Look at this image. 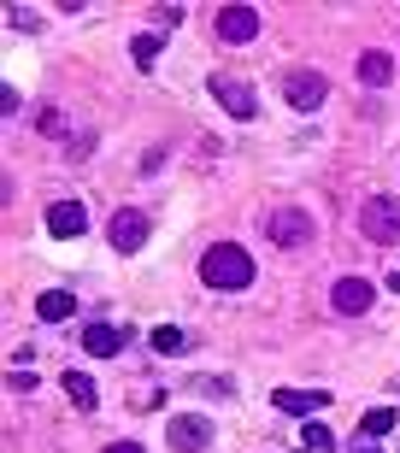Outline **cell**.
Listing matches in <instances>:
<instances>
[{"label": "cell", "instance_id": "12", "mask_svg": "<svg viewBox=\"0 0 400 453\" xmlns=\"http://www.w3.org/2000/svg\"><path fill=\"white\" fill-rule=\"evenodd\" d=\"M48 230L53 235H83L88 230V212L77 201H59V206H48Z\"/></svg>", "mask_w": 400, "mask_h": 453}, {"label": "cell", "instance_id": "19", "mask_svg": "<svg viewBox=\"0 0 400 453\" xmlns=\"http://www.w3.org/2000/svg\"><path fill=\"white\" fill-rule=\"evenodd\" d=\"M35 130H42V135H65V130H71V118L59 112V106H42V112H35Z\"/></svg>", "mask_w": 400, "mask_h": 453}, {"label": "cell", "instance_id": "16", "mask_svg": "<svg viewBox=\"0 0 400 453\" xmlns=\"http://www.w3.org/2000/svg\"><path fill=\"white\" fill-rule=\"evenodd\" d=\"M130 53H135V65H142V71H153V59L165 53V42H159V30H153V35H135Z\"/></svg>", "mask_w": 400, "mask_h": 453}, {"label": "cell", "instance_id": "4", "mask_svg": "<svg viewBox=\"0 0 400 453\" xmlns=\"http://www.w3.org/2000/svg\"><path fill=\"white\" fill-rule=\"evenodd\" d=\"M324 95H330L324 71H288V77H283V101H288V112H318V106H324Z\"/></svg>", "mask_w": 400, "mask_h": 453}, {"label": "cell", "instance_id": "11", "mask_svg": "<svg viewBox=\"0 0 400 453\" xmlns=\"http://www.w3.org/2000/svg\"><path fill=\"white\" fill-rule=\"evenodd\" d=\"M118 348H124V330L118 324H88L83 330V353H95V359H112Z\"/></svg>", "mask_w": 400, "mask_h": 453}, {"label": "cell", "instance_id": "18", "mask_svg": "<svg viewBox=\"0 0 400 453\" xmlns=\"http://www.w3.org/2000/svg\"><path fill=\"white\" fill-rule=\"evenodd\" d=\"M388 430H395V406H377L359 418V436H388Z\"/></svg>", "mask_w": 400, "mask_h": 453}, {"label": "cell", "instance_id": "6", "mask_svg": "<svg viewBox=\"0 0 400 453\" xmlns=\"http://www.w3.org/2000/svg\"><path fill=\"white\" fill-rule=\"evenodd\" d=\"M212 101L224 106L230 118H242V124H248V118L259 112V95H253V88L242 83V77H230V71H218V77H212Z\"/></svg>", "mask_w": 400, "mask_h": 453}, {"label": "cell", "instance_id": "7", "mask_svg": "<svg viewBox=\"0 0 400 453\" xmlns=\"http://www.w3.org/2000/svg\"><path fill=\"white\" fill-rule=\"evenodd\" d=\"M371 301H377V288H371L365 277H342V283L330 288V306L342 312V319H365Z\"/></svg>", "mask_w": 400, "mask_h": 453}, {"label": "cell", "instance_id": "22", "mask_svg": "<svg viewBox=\"0 0 400 453\" xmlns=\"http://www.w3.org/2000/svg\"><path fill=\"white\" fill-rule=\"evenodd\" d=\"M18 106H24V101H18V88H12V83H6V88H0V112L12 118V112H18Z\"/></svg>", "mask_w": 400, "mask_h": 453}, {"label": "cell", "instance_id": "25", "mask_svg": "<svg viewBox=\"0 0 400 453\" xmlns=\"http://www.w3.org/2000/svg\"><path fill=\"white\" fill-rule=\"evenodd\" d=\"M359 453H377V448H371V441H365V448H359Z\"/></svg>", "mask_w": 400, "mask_h": 453}, {"label": "cell", "instance_id": "17", "mask_svg": "<svg viewBox=\"0 0 400 453\" xmlns=\"http://www.w3.org/2000/svg\"><path fill=\"white\" fill-rule=\"evenodd\" d=\"M183 348H188V342H183V330H177V324H159V330H153V353H165V359H177Z\"/></svg>", "mask_w": 400, "mask_h": 453}, {"label": "cell", "instance_id": "13", "mask_svg": "<svg viewBox=\"0 0 400 453\" xmlns=\"http://www.w3.org/2000/svg\"><path fill=\"white\" fill-rule=\"evenodd\" d=\"M353 71H359V83H365V88H383L388 77H395V59H388L383 48H371V53H359V65H353Z\"/></svg>", "mask_w": 400, "mask_h": 453}, {"label": "cell", "instance_id": "24", "mask_svg": "<svg viewBox=\"0 0 400 453\" xmlns=\"http://www.w3.org/2000/svg\"><path fill=\"white\" fill-rule=\"evenodd\" d=\"M100 453H148V448H142V441H106Z\"/></svg>", "mask_w": 400, "mask_h": 453}, {"label": "cell", "instance_id": "21", "mask_svg": "<svg viewBox=\"0 0 400 453\" xmlns=\"http://www.w3.org/2000/svg\"><path fill=\"white\" fill-rule=\"evenodd\" d=\"M6 18H12L18 30H35V12H30V6H6Z\"/></svg>", "mask_w": 400, "mask_h": 453}, {"label": "cell", "instance_id": "15", "mask_svg": "<svg viewBox=\"0 0 400 453\" xmlns=\"http://www.w3.org/2000/svg\"><path fill=\"white\" fill-rule=\"evenodd\" d=\"M59 383H65V395H71V406H77V412H95V383H88L83 371H65V377H59Z\"/></svg>", "mask_w": 400, "mask_h": 453}, {"label": "cell", "instance_id": "9", "mask_svg": "<svg viewBox=\"0 0 400 453\" xmlns=\"http://www.w3.org/2000/svg\"><path fill=\"white\" fill-rule=\"evenodd\" d=\"M165 436H171V448H177V453H200L206 441H212V424L200 418V412H183V418H171Z\"/></svg>", "mask_w": 400, "mask_h": 453}, {"label": "cell", "instance_id": "20", "mask_svg": "<svg viewBox=\"0 0 400 453\" xmlns=\"http://www.w3.org/2000/svg\"><path fill=\"white\" fill-rule=\"evenodd\" d=\"M300 448H306V453H330L335 436L324 430V424H306V430H300Z\"/></svg>", "mask_w": 400, "mask_h": 453}, {"label": "cell", "instance_id": "2", "mask_svg": "<svg viewBox=\"0 0 400 453\" xmlns=\"http://www.w3.org/2000/svg\"><path fill=\"white\" fill-rule=\"evenodd\" d=\"M148 230H153V219L142 212V206H118V212H112V224H106V242H112L118 253H142Z\"/></svg>", "mask_w": 400, "mask_h": 453}, {"label": "cell", "instance_id": "23", "mask_svg": "<svg viewBox=\"0 0 400 453\" xmlns=\"http://www.w3.org/2000/svg\"><path fill=\"white\" fill-rule=\"evenodd\" d=\"M12 395H35V377H30V371H12Z\"/></svg>", "mask_w": 400, "mask_h": 453}, {"label": "cell", "instance_id": "8", "mask_svg": "<svg viewBox=\"0 0 400 453\" xmlns=\"http://www.w3.org/2000/svg\"><path fill=\"white\" fill-rule=\"evenodd\" d=\"M212 30H218V42H253L259 35V12L253 6H218Z\"/></svg>", "mask_w": 400, "mask_h": 453}, {"label": "cell", "instance_id": "14", "mask_svg": "<svg viewBox=\"0 0 400 453\" xmlns=\"http://www.w3.org/2000/svg\"><path fill=\"white\" fill-rule=\"evenodd\" d=\"M35 312H42L48 324H65L71 312H77V295H65V288H48V295L35 301Z\"/></svg>", "mask_w": 400, "mask_h": 453}, {"label": "cell", "instance_id": "3", "mask_svg": "<svg viewBox=\"0 0 400 453\" xmlns=\"http://www.w3.org/2000/svg\"><path fill=\"white\" fill-rule=\"evenodd\" d=\"M265 235L277 248H306L312 242V219L300 212V206H271L265 212Z\"/></svg>", "mask_w": 400, "mask_h": 453}, {"label": "cell", "instance_id": "10", "mask_svg": "<svg viewBox=\"0 0 400 453\" xmlns=\"http://www.w3.org/2000/svg\"><path fill=\"white\" fill-rule=\"evenodd\" d=\"M324 406H330V395H324V388H277V412L312 418V412H324Z\"/></svg>", "mask_w": 400, "mask_h": 453}, {"label": "cell", "instance_id": "5", "mask_svg": "<svg viewBox=\"0 0 400 453\" xmlns=\"http://www.w3.org/2000/svg\"><path fill=\"white\" fill-rule=\"evenodd\" d=\"M359 230H365L377 248L400 242V201H383V195H377V201H365V206H359Z\"/></svg>", "mask_w": 400, "mask_h": 453}, {"label": "cell", "instance_id": "1", "mask_svg": "<svg viewBox=\"0 0 400 453\" xmlns=\"http://www.w3.org/2000/svg\"><path fill=\"white\" fill-rule=\"evenodd\" d=\"M200 283L206 288H248L253 283V253L242 242H212L200 253Z\"/></svg>", "mask_w": 400, "mask_h": 453}]
</instances>
